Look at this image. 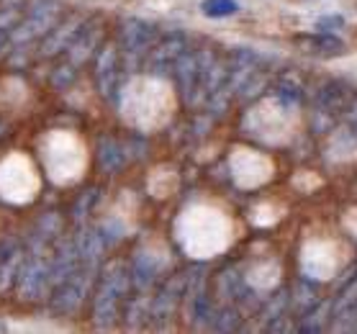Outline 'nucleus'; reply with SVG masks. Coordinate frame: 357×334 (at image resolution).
<instances>
[{"label": "nucleus", "mask_w": 357, "mask_h": 334, "mask_svg": "<svg viewBox=\"0 0 357 334\" xmlns=\"http://www.w3.org/2000/svg\"><path fill=\"white\" fill-rule=\"evenodd\" d=\"M44 172L39 160L24 149H10L0 157V201L8 206H29L41 193Z\"/></svg>", "instance_id": "obj_6"}, {"label": "nucleus", "mask_w": 357, "mask_h": 334, "mask_svg": "<svg viewBox=\"0 0 357 334\" xmlns=\"http://www.w3.org/2000/svg\"><path fill=\"white\" fill-rule=\"evenodd\" d=\"M324 162L332 167H347L357 162V134L352 129H334L324 139Z\"/></svg>", "instance_id": "obj_11"}, {"label": "nucleus", "mask_w": 357, "mask_h": 334, "mask_svg": "<svg viewBox=\"0 0 357 334\" xmlns=\"http://www.w3.org/2000/svg\"><path fill=\"white\" fill-rule=\"evenodd\" d=\"M36 160L54 188H75L88 178L90 147L80 131L52 126L36 137Z\"/></svg>", "instance_id": "obj_3"}, {"label": "nucleus", "mask_w": 357, "mask_h": 334, "mask_svg": "<svg viewBox=\"0 0 357 334\" xmlns=\"http://www.w3.org/2000/svg\"><path fill=\"white\" fill-rule=\"evenodd\" d=\"M180 172L172 162H160L152 165L149 172H146L144 188L146 193L155 198V201H170L175 193L180 190Z\"/></svg>", "instance_id": "obj_12"}, {"label": "nucleus", "mask_w": 357, "mask_h": 334, "mask_svg": "<svg viewBox=\"0 0 357 334\" xmlns=\"http://www.w3.org/2000/svg\"><path fill=\"white\" fill-rule=\"evenodd\" d=\"M324 185H326L324 175L317 170H311V167H301V170H296L291 175V188L296 193H301V196H314V193L321 190Z\"/></svg>", "instance_id": "obj_15"}, {"label": "nucleus", "mask_w": 357, "mask_h": 334, "mask_svg": "<svg viewBox=\"0 0 357 334\" xmlns=\"http://www.w3.org/2000/svg\"><path fill=\"white\" fill-rule=\"evenodd\" d=\"M285 216H288V204L273 196L257 198V201L247 208V221H250V227H255V229H273V227H278Z\"/></svg>", "instance_id": "obj_13"}, {"label": "nucleus", "mask_w": 357, "mask_h": 334, "mask_svg": "<svg viewBox=\"0 0 357 334\" xmlns=\"http://www.w3.org/2000/svg\"><path fill=\"white\" fill-rule=\"evenodd\" d=\"M8 329L10 332H73L75 326L54 321V319L26 317V319H16V321H8Z\"/></svg>", "instance_id": "obj_14"}, {"label": "nucleus", "mask_w": 357, "mask_h": 334, "mask_svg": "<svg viewBox=\"0 0 357 334\" xmlns=\"http://www.w3.org/2000/svg\"><path fill=\"white\" fill-rule=\"evenodd\" d=\"M342 229H344L352 239H357V206H347V208L342 211Z\"/></svg>", "instance_id": "obj_16"}, {"label": "nucleus", "mask_w": 357, "mask_h": 334, "mask_svg": "<svg viewBox=\"0 0 357 334\" xmlns=\"http://www.w3.org/2000/svg\"><path fill=\"white\" fill-rule=\"evenodd\" d=\"M285 275V265L280 255L268 245V242H257L252 245L242 262V280L250 285L255 294L268 296L275 294Z\"/></svg>", "instance_id": "obj_8"}, {"label": "nucleus", "mask_w": 357, "mask_h": 334, "mask_svg": "<svg viewBox=\"0 0 357 334\" xmlns=\"http://www.w3.org/2000/svg\"><path fill=\"white\" fill-rule=\"evenodd\" d=\"M355 260V250L344 234L332 227H311L301 239L298 270L314 283H332L349 262Z\"/></svg>", "instance_id": "obj_5"}, {"label": "nucleus", "mask_w": 357, "mask_h": 334, "mask_svg": "<svg viewBox=\"0 0 357 334\" xmlns=\"http://www.w3.org/2000/svg\"><path fill=\"white\" fill-rule=\"evenodd\" d=\"M180 111L178 90L167 77L139 73L123 82L119 90L116 114L126 129L142 137H155L175 121Z\"/></svg>", "instance_id": "obj_2"}, {"label": "nucleus", "mask_w": 357, "mask_h": 334, "mask_svg": "<svg viewBox=\"0 0 357 334\" xmlns=\"http://www.w3.org/2000/svg\"><path fill=\"white\" fill-rule=\"evenodd\" d=\"M229 178L234 183V188L252 193L260 188L270 185L275 180L278 165L273 160L270 152H265V147H250V144H234L229 149L227 157Z\"/></svg>", "instance_id": "obj_7"}, {"label": "nucleus", "mask_w": 357, "mask_h": 334, "mask_svg": "<svg viewBox=\"0 0 357 334\" xmlns=\"http://www.w3.org/2000/svg\"><path fill=\"white\" fill-rule=\"evenodd\" d=\"M244 234V224L236 219L227 201L201 196L188 201L172 219V239L188 260L208 262L227 255Z\"/></svg>", "instance_id": "obj_1"}, {"label": "nucleus", "mask_w": 357, "mask_h": 334, "mask_svg": "<svg viewBox=\"0 0 357 334\" xmlns=\"http://www.w3.org/2000/svg\"><path fill=\"white\" fill-rule=\"evenodd\" d=\"M306 129L303 108L283 96H262L242 116V131L265 149L291 147Z\"/></svg>", "instance_id": "obj_4"}, {"label": "nucleus", "mask_w": 357, "mask_h": 334, "mask_svg": "<svg viewBox=\"0 0 357 334\" xmlns=\"http://www.w3.org/2000/svg\"><path fill=\"white\" fill-rule=\"evenodd\" d=\"M139 211H142V201L131 188H121L114 196L108 198L103 208H100V219L114 234L131 236L139 229Z\"/></svg>", "instance_id": "obj_9"}, {"label": "nucleus", "mask_w": 357, "mask_h": 334, "mask_svg": "<svg viewBox=\"0 0 357 334\" xmlns=\"http://www.w3.org/2000/svg\"><path fill=\"white\" fill-rule=\"evenodd\" d=\"M33 106V90L29 82L18 75H6L0 77V111L8 114L10 119H24Z\"/></svg>", "instance_id": "obj_10"}]
</instances>
